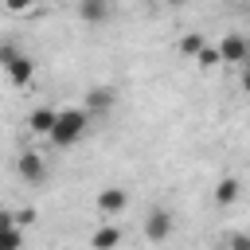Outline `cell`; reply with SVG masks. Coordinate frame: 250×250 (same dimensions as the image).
<instances>
[{
    "instance_id": "obj_1",
    "label": "cell",
    "mask_w": 250,
    "mask_h": 250,
    "mask_svg": "<svg viewBox=\"0 0 250 250\" xmlns=\"http://www.w3.org/2000/svg\"><path fill=\"white\" fill-rule=\"evenodd\" d=\"M90 113L82 109V105H70V109H59L55 113V125H51V145H59V148H70V145H78L86 133H90Z\"/></svg>"
},
{
    "instance_id": "obj_2",
    "label": "cell",
    "mask_w": 250,
    "mask_h": 250,
    "mask_svg": "<svg viewBox=\"0 0 250 250\" xmlns=\"http://www.w3.org/2000/svg\"><path fill=\"white\" fill-rule=\"evenodd\" d=\"M0 70H4V78H8L16 90H27V86L35 82V62H31V55L20 51L16 43H0Z\"/></svg>"
},
{
    "instance_id": "obj_3",
    "label": "cell",
    "mask_w": 250,
    "mask_h": 250,
    "mask_svg": "<svg viewBox=\"0 0 250 250\" xmlns=\"http://www.w3.org/2000/svg\"><path fill=\"white\" fill-rule=\"evenodd\" d=\"M125 207H129V191L117 188V184H105V188L94 195V211H98L102 219H117V215H125Z\"/></svg>"
},
{
    "instance_id": "obj_4",
    "label": "cell",
    "mask_w": 250,
    "mask_h": 250,
    "mask_svg": "<svg viewBox=\"0 0 250 250\" xmlns=\"http://www.w3.org/2000/svg\"><path fill=\"white\" fill-rule=\"evenodd\" d=\"M16 172H20V180H27V184H39L43 176H47V160L39 156V152H20L16 156Z\"/></svg>"
},
{
    "instance_id": "obj_5",
    "label": "cell",
    "mask_w": 250,
    "mask_h": 250,
    "mask_svg": "<svg viewBox=\"0 0 250 250\" xmlns=\"http://www.w3.org/2000/svg\"><path fill=\"white\" fill-rule=\"evenodd\" d=\"M172 234V215L164 211V207H152L148 215H145V238L148 242H164Z\"/></svg>"
},
{
    "instance_id": "obj_6",
    "label": "cell",
    "mask_w": 250,
    "mask_h": 250,
    "mask_svg": "<svg viewBox=\"0 0 250 250\" xmlns=\"http://www.w3.org/2000/svg\"><path fill=\"white\" fill-rule=\"evenodd\" d=\"M215 51H219V62H230V66H238V62H246V39H242L238 31H230V35H223Z\"/></svg>"
},
{
    "instance_id": "obj_7",
    "label": "cell",
    "mask_w": 250,
    "mask_h": 250,
    "mask_svg": "<svg viewBox=\"0 0 250 250\" xmlns=\"http://www.w3.org/2000/svg\"><path fill=\"white\" fill-rule=\"evenodd\" d=\"M82 109L90 113V121H94V117H102V113H109V109H113V90H109V86H90V90H86Z\"/></svg>"
},
{
    "instance_id": "obj_8",
    "label": "cell",
    "mask_w": 250,
    "mask_h": 250,
    "mask_svg": "<svg viewBox=\"0 0 250 250\" xmlns=\"http://www.w3.org/2000/svg\"><path fill=\"white\" fill-rule=\"evenodd\" d=\"M121 246V227L117 223H105L90 234V250H117Z\"/></svg>"
},
{
    "instance_id": "obj_9",
    "label": "cell",
    "mask_w": 250,
    "mask_h": 250,
    "mask_svg": "<svg viewBox=\"0 0 250 250\" xmlns=\"http://www.w3.org/2000/svg\"><path fill=\"white\" fill-rule=\"evenodd\" d=\"M78 16H82V23H105L109 20V0H78Z\"/></svg>"
},
{
    "instance_id": "obj_10",
    "label": "cell",
    "mask_w": 250,
    "mask_h": 250,
    "mask_svg": "<svg viewBox=\"0 0 250 250\" xmlns=\"http://www.w3.org/2000/svg\"><path fill=\"white\" fill-rule=\"evenodd\" d=\"M55 113H59V109H51V105H35V109L27 113V129L39 133V137H47L51 125H55Z\"/></svg>"
},
{
    "instance_id": "obj_11",
    "label": "cell",
    "mask_w": 250,
    "mask_h": 250,
    "mask_svg": "<svg viewBox=\"0 0 250 250\" xmlns=\"http://www.w3.org/2000/svg\"><path fill=\"white\" fill-rule=\"evenodd\" d=\"M238 191H242V184H238L234 176H223L219 188H215V203H219V207H230V203L238 199Z\"/></svg>"
},
{
    "instance_id": "obj_12",
    "label": "cell",
    "mask_w": 250,
    "mask_h": 250,
    "mask_svg": "<svg viewBox=\"0 0 250 250\" xmlns=\"http://www.w3.org/2000/svg\"><path fill=\"white\" fill-rule=\"evenodd\" d=\"M203 47H207V39H203V31H188V35L180 39V55H184V59H195V55H199Z\"/></svg>"
},
{
    "instance_id": "obj_13",
    "label": "cell",
    "mask_w": 250,
    "mask_h": 250,
    "mask_svg": "<svg viewBox=\"0 0 250 250\" xmlns=\"http://www.w3.org/2000/svg\"><path fill=\"white\" fill-rule=\"evenodd\" d=\"M0 250H23V230H20V227L0 230Z\"/></svg>"
},
{
    "instance_id": "obj_14",
    "label": "cell",
    "mask_w": 250,
    "mask_h": 250,
    "mask_svg": "<svg viewBox=\"0 0 250 250\" xmlns=\"http://www.w3.org/2000/svg\"><path fill=\"white\" fill-rule=\"evenodd\" d=\"M191 62H199L203 70H215V66H219V51H215V47H203V51H199Z\"/></svg>"
},
{
    "instance_id": "obj_15",
    "label": "cell",
    "mask_w": 250,
    "mask_h": 250,
    "mask_svg": "<svg viewBox=\"0 0 250 250\" xmlns=\"http://www.w3.org/2000/svg\"><path fill=\"white\" fill-rule=\"evenodd\" d=\"M39 0H4V12H12V16H20V12H31Z\"/></svg>"
},
{
    "instance_id": "obj_16",
    "label": "cell",
    "mask_w": 250,
    "mask_h": 250,
    "mask_svg": "<svg viewBox=\"0 0 250 250\" xmlns=\"http://www.w3.org/2000/svg\"><path fill=\"white\" fill-rule=\"evenodd\" d=\"M12 215H16V227H20V230H23V227H31V223L39 219V215H35V207H23V211H12Z\"/></svg>"
},
{
    "instance_id": "obj_17",
    "label": "cell",
    "mask_w": 250,
    "mask_h": 250,
    "mask_svg": "<svg viewBox=\"0 0 250 250\" xmlns=\"http://www.w3.org/2000/svg\"><path fill=\"white\" fill-rule=\"evenodd\" d=\"M227 246H230V250H250V238H246L242 230H234V234L227 238Z\"/></svg>"
},
{
    "instance_id": "obj_18",
    "label": "cell",
    "mask_w": 250,
    "mask_h": 250,
    "mask_svg": "<svg viewBox=\"0 0 250 250\" xmlns=\"http://www.w3.org/2000/svg\"><path fill=\"white\" fill-rule=\"evenodd\" d=\"M16 227V215L12 211H0V230H12Z\"/></svg>"
},
{
    "instance_id": "obj_19",
    "label": "cell",
    "mask_w": 250,
    "mask_h": 250,
    "mask_svg": "<svg viewBox=\"0 0 250 250\" xmlns=\"http://www.w3.org/2000/svg\"><path fill=\"white\" fill-rule=\"evenodd\" d=\"M164 4H172V8H180V4H188V0H164Z\"/></svg>"
}]
</instances>
